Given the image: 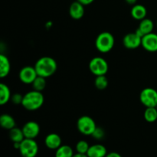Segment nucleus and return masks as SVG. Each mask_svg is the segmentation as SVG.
I'll return each mask as SVG.
<instances>
[{
	"label": "nucleus",
	"instance_id": "nucleus-27",
	"mask_svg": "<svg viewBox=\"0 0 157 157\" xmlns=\"http://www.w3.org/2000/svg\"><path fill=\"white\" fill-rule=\"evenodd\" d=\"M11 100L15 104H21L23 101V96L20 94H14L11 98Z\"/></svg>",
	"mask_w": 157,
	"mask_h": 157
},
{
	"label": "nucleus",
	"instance_id": "nucleus-3",
	"mask_svg": "<svg viewBox=\"0 0 157 157\" xmlns=\"http://www.w3.org/2000/svg\"><path fill=\"white\" fill-rule=\"evenodd\" d=\"M114 46V37L108 32H101L95 40V47L101 53H107Z\"/></svg>",
	"mask_w": 157,
	"mask_h": 157
},
{
	"label": "nucleus",
	"instance_id": "nucleus-32",
	"mask_svg": "<svg viewBox=\"0 0 157 157\" xmlns=\"http://www.w3.org/2000/svg\"><path fill=\"white\" fill-rule=\"evenodd\" d=\"M156 25H157V22H156Z\"/></svg>",
	"mask_w": 157,
	"mask_h": 157
},
{
	"label": "nucleus",
	"instance_id": "nucleus-17",
	"mask_svg": "<svg viewBox=\"0 0 157 157\" xmlns=\"http://www.w3.org/2000/svg\"><path fill=\"white\" fill-rule=\"evenodd\" d=\"M10 69L11 66L9 58L2 54L0 55V77L2 78L7 77L10 72Z\"/></svg>",
	"mask_w": 157,
	"mask_h": 157
},
{
	"label": "nucleus",
	"instance_id": "nucleus-7",
	"mask_svg": "<svg viewBox=\"0 0 157 157\" xmlns=\"http://www.w3.org/2000/svg\"><path fill=\"white\" fill-rule=\"evenodd\" d=\"M140 100L146 107H156L157 90L152 87L144 89L140 94Z\"/></svg>",
	"mask_w": 157,
	"mask_h": 157
},
{
	"label": "nucleus",
	"instance_id": "nucleus-31",
	"mask_svg": "<svg viewBox=\"0 0 157 157\" xmlns=\"http://www.w3.org/2000/svg\"><path fill=\"white\" fill-rule=\"evenodd\" d=\"M125 1H126V2L127 3V4L133 5V6H134V5H136L137 0H125Z\"/></svg>",
	"mask_w": 157,
	"mask_h": 157
},
{
	"label": "nucleus",
	"instance_id": "nucleus-11",
	"mask_svg": "<svg viewBox=\"0 0 157 157\" xmlns=\"http://www.w3.org/2000/svg\"><path fill=\"white\" fill-rule=\"evenodd\" d=\"M142 47L150 52H157V34L151 32L142 38Z\"/></svg>",
	"mask_w": 157,
	"mask_h": 157
},
{
	"label": "nucleus",
	"instance_id": "nucleus-24",
	"mask_svg": "<svg viewBox=\"0 0 157 157\" xmlns=\"http://www.w3.org/2000/svg\"><path fill=\"white\" fill-rule=\"evenodd\" d=\"M32 84L33 87V90L41 92L46 87V80L43 77L38 76Z\"/></svg>",
	"mask_w": 157,
	"mask_h": 157
},
{
	"label": "nucleus",
	"instance_id": "nucleus-2",
	"mask_svg": "<svg viewBox=\"0 0 157 157\" xmlns=\"http://www.w3.org/2000/svg\"><path fill=\"white\" fill-rule=\"evenodd\" d=\"M44 98L43 94L38 90H31L23 96L21 105L29 111H35L42 107Z\"/></svg>",
	"mask_w": 157,
	"mask_h": 157
},
{
	"label": "nucleus",
	"instance_id": "nucleus-20",
	"mask_svg": "<svg viewBox=\"0 0 157 157\" xmlns=\"http://www.w3.org/2000/svg\"><path fill=\"white\" fill-rule=\"evenodd\" d=\"M9 137L13 143H21L25 138L22 129H19L18 127H14L13 129L9 130Z\"/></svg>",
	"mask_w": 157,
	"mask_h": 157
},
{
	"label": "nucleus",
	"instance_id": "nucleus-28",
	"mask_svg": "<svg viewBox=\"0 0 157 157\" xmlns=\"http://www.w3.org/2000/svg\"><path fill=\"white\" fill-rule=\"evenodd\" d=\"M105 157H123L120 153H117V152H110V153H107V156Z\"/></svg>",
	"mask_w": 157,
	"mask_h": 157
},
{
	"label": "nucleus",
	"instance_id": "nucleus-12",
	"mask_svg": "<svg viewBox=\"0 0 157 157\" xmlns=\"http://www.w3.org/2000/svg\"><path fill=\"white\" fill-rule=\"evenodd\" d=\"M44 144L49 150H56L62 145V140L61 136L57 133H49L44 139Z\"/></svg>",
	"mask_w": 157,
	"mask_h": 157
},
{
	"label": "nucleus",
	"instance_id": "nucleus-29",
	"mask_svg": "<svg viewBox=\"0 0 157 157\" xmlns=\"http://www.w3.org/2000/svg\"><path fill=\"white\" fill-rule=\"evenodd\" d=\"M79 2H81V4H83L84 6H88V5L91 4L94 0H77Z\"/></svg>",
	"mask_w": 157,
	"mask_h": 157
},
{
	"label": "nucleus",
	"instance_id": "nucleus-4",
	"mask_svg": "<svg viewBox=\"0 0 157 157\" xmlns=\"http://www.w3.org/2000/svg\"><path fill=\"white\" fill-rule=\"evenodd\" d=\"M38 144L35 139L25 138L19 147L20 154L22 157H36L38 153Z\"/></svg>",
	"mask_w": 157,
	"mask_h": 157
},
{
	"label": "nucleus",
	"instance_id": "nucleus-10",
	"mask_svg": "<svg viewBox=\"0 0 157 157\" xmlns=\"http://www.w3.org/2000/svg\"><path fill=\"white\" fill-rule=\"evenodd\" d=\"M24 136L28 139H35L39 135L40 126L35 121H29L22 127Z\"/></svg>",
	"mask_w": 157,
	"mask_h": 157
},
{
	"label": "nucleus",
	"instance_id": "nucleus-16",
	"mask_svg": "<svg viewBox=\"0 0 157 157\" xmlns=\"http://www.w3.org/2000/svg\"><path fill=\"white\" fill-rule=\"evenodd\" d=\"M147 10L145 6H143V5L136 4L132 7L131 16L134 19L141 21L147 17Z\"/></svg>",
	"mask_w": 157,
	"mask_h": 157
},
{
	"label": "nucleus",
	"instance_id": "nucleus-1",
	"mask_svg": "<svg viewBox=\"0 0 157 157\" xmlns=\"http://www.w3.org/2000/svg\"><path fill=\"white\" fill-rule=\"evenodd\" d=\"M35 68L38 74V76L46 78L52 76L56 72L58 64L53 58L44 56L39 58L36 61L35 64Z\"/></svg>",
	"mask_w": 157,
	"mask_h": 157
},
{
	"label": "nucleus",
	"instance_id": "nucleus-5",
	"mask_svg": "<svg viewBox=\"0 0 157 157\" xmlns=\"http://www.w3.org/2000/svg\"><path fill=\"white\" fill-rule=\"evenodd\" d=\"M96 127V123L93 118L86 115L81 117L77 122L78 131L84 136H91Z\"/></svg>",
	"mask_w": 157,
	"mask_h": 157
},
{
	"label": "nucleus",
	"instance_id": "nucleus-8",
	"mask_svg": "<svg viewBox=\"0 0 157 157\" xmlns=\"http://www.w3.org/2000/svg\"><path fill=\"white\" fill-rule=\"evenodd\" d=\"M18 76H19V79L21 82L25 84H31L38 77V74H37L35 67L25 66L20 70Z\"/></svg>",
	"mask_w": 157,
	"mask_h": 157
},
{
	"label": "nucleus",
	"instance_id": "nucleus-18",
	"mask_svg": "<svg viewBox=\"0 0 157 157\" xmlns=\"http://www.w3.org/2000/svg\"><path fill=\"white\" fill-rule=\"evenodd\" d=\"M0 125L5 130H12L15 127V119L11 115L4 113L0 117Z\"/></svg>",
	"mask_w": 157,
	"mask_h": 157
},
{
	"label": "nucleus",
	"instance_id": "nucleus-21",
	"mask_svg": "<svg viewBox=\"0 0 157 157\" xmlns=\"http://www.w3.org/2000/svg\"><path fill=\"white\" fill-rule=\"evenodd\" d=\"M74 154L73 149L68 145H61L55 150V157H72Z\"/></svg>",
	"mask_w": 157,
	"mask_h": 157
},
{
	"label": "nucleus",
	"instance_id": "nucleus-22",
	"mask_svg": "<svg viewBox=\"0 0 157 157\" xmlns=\"http://www.w3.org/2000/svg\"><path fill=\"white\" fill-rule=\"evenodd\" d=\"M144 119L148 123H154L157 120L156 107H147L144 111Z\"/></svg>",
	"mask_w": 157,
	"mask_h": 157
},
{
	"label": "nucleus",
	"instance_id": "nucleus-15",
	"mask_svg": "<svg viewBox=\"0 0 157 157\" xmlns=\"http://www.w3.org/2000/svg\"><path fill=\"white\" fill-rule=\"evenodd\" d=\"M107 154V148L102 144L90 146L87 155L88 157H105Z\"/></svg>",
	"mask_w": 157,
	"mask_h": 157
},
{
	"label": "nucleus",
	"instance_id": "nucleus-19",
	"mask_svg": "<svg viewBox=\"0 0 157 157\" xmlns=\"http://www.w3.org/2000/svg\"><path fill=\"white\" fill-rule=\"evenodd\" d=\"M11 91L6 84H0V104L5 105L11 100Z\"/></svg>",
	"mask_w": 157,
	"mask_h": 157
},
{
	"label": "nucleus",
	"instance_id": "nucleus-26",
	"mask_svg": "<svg viewBox=\"0 0 157 157\" xmlns=\"http://www.w3.org/2000/svg\"><path fill=\"white\" fill-rule=\"evenodd\" d=\"M92 137L94 138L97 140H101L105 136V131H104V129L102 127H97L96 129L94 130V133H92Z\"/></svg>",
	"mask_w": 157,
	"mask_h": 157
},
{
	"label": "nucleus",
	"instance_id": "nucleus-30",
	"mask_svg": "<svg viewBox=\"0 0 157 157\" xmlns=\"http://www.w3.org/2000/svg\"><path fill=\"white\" fill-rule=\"evenodd\" d=\"M72 157H88L87 154H83V153H77L74 154V156Z\"/></svg>",
	"mask_w": 157,
	"mask_h": 157
},
{
	"label": "nucleus",
	"instance_id": "nucleus-25",
	"mask_svg": "<svg viewBox=\"0 0 157 157\" xmlns=\"http://www.w3.org/2000/svg\"><path fill=\"white\" fill-rule=\"evenodd\" d=\"M89 146L88 143L85 140H80L77 143L76 147H75V149H76L77 153H83V154H87V151L89 150Z\"/></svg>",
	"mask_w": 157,
	"mask_h": 157
},
{
	"label": "nucleus",
	"instance_id": "nucleus-9",
	"mask_svg": "<svg viewBox=\"0 0 157 157\" xmlns=\"http://www.w3.org/2000/svg\"><path fill=\"white\" fill-rule=\"evenodd\" d=\"M123 44L127 49H136L142 44V38L137 33H128L123 38Z\"/></svg>",
	"mask_w": 157,
	"mask_h": 157
},
{
	"label": "nucleus",
	"instance_id": "nucleus-13",
	"mask_svg": "<svg viewBox=\"0 0 157 157\" xmlns=\"http://www.w3.org/2000/svg\"><path fill=\"white\" fill-rule=\"evenodd\" d=\"M153 29H154L153 21L150 18H145L144 19L140 21V23L139 24V27L136 31V33H137L141 38H143L144 35L153 32Z\"/></svg>",
	"mask_w": 157,
	"mask_h": 157
},
{
	"label": "nucleus",
	"instance_id": "nucleus-6",
	"mask_svg": "<svg viewBox=\"0 0 157 157\" xmlns=\"http://www.w3.org/2000/svg\"><path fill=\"white\" fill-rule=\"evenodd\" d=\"M89 69L95 76L105 75L108 71V64L104 58L101 57H95L89 62Z\"/></svg>",
	"mask_w": 157,
	"mask_h": 157
},
{
	"label": "nucleus",
	"instance_id": "nucleus-14",
	"mask_svg": "<svg viewBox=\"0 0 157 157\" xmlns=\"http://www.w3.org/2000/svg\"><path fill=\"white\" fill-rule=\"evenodd\" d=\"M69 14L73 19H81L84 15V6L78 1L74 2L69 8Z\"/></svg>",
	"mask_w": 157,
	"mask_h": 157
},
{
	"label": "nucleus",
	"instance_id": "nucleus-33",
	"mask_svg": "<svg viewBox=\"0 0 157 157\" xmlns=\"http://www.w3.org/2000/svg\"><path fill=\"white\" fill-rule=\"evenodd\" d=\"M156 108H157V106H156Z\"/></svg>",
	"mask_w": 157,
	"mask_h": 157
},
{
	"label": "nucleus",
	"instance_id": "nucleus-23",
	"mask_svg": "<svg viewBox=\"0 0 157 157\" xmlns=\"http://www.w3.org/2000/svg\"><path fill=\"white\" fill-rule=\"evenodd\" d=\"M94 85L98 90H104L108 86V80L105 75L96 76L94 81Z\"/></svg>",
	"mask_w": 157,
	"mask_h": 157
}]
</instances>
